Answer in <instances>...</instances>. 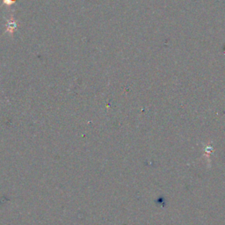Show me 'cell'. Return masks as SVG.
Masks as SVG:
<instances>
[{"label": "cell", "instance_id": "obj_1", "mask_svg": "<svg viewBox=\"0 0 225 225\" xmlns=\"http://www.w3.org/2000/svg\"><path fill=\"white\" fill-rule=\"evenodd\" d=\"M15 1H16V0H4V3L6 4V5H12L13 2H15Z\"/></svg>", "mask_w": 225, "mask_h": 225}]
</instances>
